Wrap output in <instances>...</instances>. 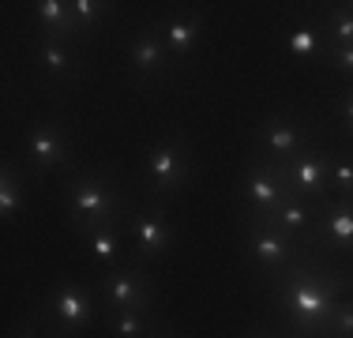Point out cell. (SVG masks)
Here are the masks:
<instances>
[{
    "instance_id": "obj_11",
    "label": "cell",
    "mask_w": 353,
    "mask_h": 338,
    "mask_svg": "<svg viewBox=\"0 0 353 338\" xmlns=\"http://www.w3.org/2000/svg\"><path fill=\"white\" fill-rule=\"evenodd\" d=\"M124 61H128V75L136 79V87H150V83L165 79V75L173 72V57H170V49H165V41H162V34H158L154 23L143 27L136 38L128 41Z\"/></svg>"
},
{
    "instance_id": "obj_1",
    "label": "cell",
    "mask_w": 353,
    "mask_h": 338,
    "mask_svg": "<svg viewBox=\"0 0 353 338\" xmlns=\"http://www.w3.org/2000/svg\"><path fill=\"white\" fill-rule=\"evenodd\" d=\"M271 290L282 312V331L293 338H319L334 304L353 290V278L301 256L290 270L271 278Z\"/></svg>"
},
{
    "instance_id": "obj_18",
    "label": "cell",
    "mask_w": 353,
    "mask_h": 338,
    "mask_svg": "<svg viewBox=\"0 0 353 338\" xmlns=\"http://www.w3.org/2000/svg\"><path fill=\"white\" fill-rule=\"evenodd\" d=\"M30 169L27 166H15L12 158H4V166H0V222L12 226L15 218L27 210L30 203Z\"/></svg>"
},
{
    "instance_id": "obj_8",
    "label": "cell",
    "mask_w": 353,
    "mask_h": 338,
    "mask_svg": "<svg viewBox=\"0 0 353 338\" xmlns=\"http://www.w3.org/2000/svg\"><path fill=\"white\" fill-rule=\"evenodd\" d=\"M245 252L267 278H279L301 259V244L271 218H245Z\"/></svg>"
},
{
    "instance_id": "obj_24",
    "label": "cell",
    "mask_w": 353,
    "mask_h": 338,
    "mask_svg": "<svg viewBox=\"0 0 353 338\" xmlns=\"http://www.w3.org/2000/svg\"><path fill=\"white\" fill-rule=\"evenodd\" d=\"M105 0H72V19H75V38H87V34H94L98 27H102V19L109 15Z\"/></svg>"
},
{
    "instance_id": "obj_19",
    "label": "cell",
    "mask_w": 353,
    "mask_h": 338,
    "mask_svg": "<svg viewBox=\"0 0 353 338\" xmlns=\"http://www.w3.org/2000/svg\"><path fill=\"white\" fill-rule=\"evenodd\" d=\"M105 335L109 338H150L154 331H162V319L154 308H121V312H105Z\"/></svg>"
},
{
    "instance_id": "obj_7",
    "label": "cell",
    "mask_w": 353,
    "mask_h": 338,
    "mask_svg": "<svg viewBox=\"0 0 353 338\" xmlns=\"http://www.w3.org/2000/svg\"><path fill=\"white\" fill-rule=\"evenodd\" d=\"M308 147H316L308 121L301 113H285V109L267 117L256 128V139H252V155L263 158V162H293Z\"/></svg>"
},
{
    "instance_id": "obj_15",
    "label": "cell",
    "mask_w": 353,
    "mask_h": 338,
    "mask_svg": "<svg viewBox=\"0 0 353 338\" xmlns=\"http://www.w3.org/2000/svg\"><path fill=\"white\" fill-rule=\"evenodd\" d=\"M158 34H162L165 49H170L173 64L176 61H192V53L199 49V38H203V15L196 12H170L154 23Z\"/></svg>"
},
{
    "instance_id": "obj_23",
    "label": "cell",
    "mask_w": 353,
    "mask_h": 338,
    "mask_svg": "<svg viewBox=\"0 0 353 338\" xmlns=\"http://www.w3.org/2000/svg\"><path fill=\"white\" fill-rule=\"evenodd\" d=\"M323 46H353V8L350 4H334L323 15Z\"/></svg>"
},
{
    "instance_id": "obj_27",
    "label": "cell",
    "mask_w": 353,
    "mask_h": 338,
    "mask_svg": "<svg viewBox=\"0 0 353 338\" xmlns=\"http://www.w3.org/2000/svg\"><path fill=\"white\" fill-rule=\"evenodd\" d=\"M8 338H57V335L49 331V327L41 324L38 316H27V319H19V324L8 331Z\"/></svg>"
},
{
    "instance_id": "obj_13",
    "label": "cell",
    "mask_w": 353,
    "mask_h": 338,
    "mask_svg": "<svg viewBox=\"0 0 353 338\" xmlns=\"http://www.w3.org/2000/svg\"><path fill=\"white\" fill-rule=\"evenodd\" d=\"M34 64L53 83H79L83 79V49L75 38H34Z\"/></svg>"
},
{
    "instance_id": "obj_2",
    "label": "cell",
    "mask_w": 353,
    "mask_h": 338,
    "mask_svg": "<svg viewBox=\"0 0 353 338\" xmlns=\"http://www.w3.org/2000/svg\"><path fill=\"white\" fill-rule=\"evenodd\" d=\"M128 210L132 203L124 196L113 169L94 166V169H83V173H72L64 181V218H68V230L75 237L109 222H124Z\"/></svg>"
},
{
    "instance_id": "obj_10",
    "label": "cell",
    "mask_w": 353,
    "mask_h": 338,
    "mask_svg": "<svg viewBox=\"0 0 353 338\" xmlns=\"http://www.w3.org/2000/svg\"><path fill=\"white\" fill-rule=\"evenodd\" d=\"M241 196H245V218H271L285 199L293 196L285 184L282 162H263L252 155L241 177Z\"/></svg>"
},
{
    "instance_id": "obj_16",
    "label": "cell",
    "mask_w": 353,
    "mask_h": 338,
    "mask_svg": "<svg viewBox=\"0 0 353 338\" xmlns=\"http://www.w3.org/2000/svg\"><path fill=\"white\" fill-rule=\"evenodd\" d=\"M79 241H83V248H87V256L94 259L98 270H113V267H121L132 259L124 222H109V226H98V230H87Z\"/></svg>"
},
{
    "instance_id": "obj_12",
    "label": "cell",
    "mask_w": 353,
    "mask_h": 338,
    "mask_svg": "<svg viewBox=\"0 0 353 338\" xmlns=\"http://www.w3.org/2000/svg\"><path fill=\"white\" fill-rule=\"evenodd\" d=\"M282 173H285V184H290L293 196L301 199H312V203H323L331 196V177H327V150L308 147L305 155H297L293 162H282Z\"/></svg>"
},
{
    "instance_id": "obj_14",
    "label": "cell",
    "mask_w": 353,
    "mask_h": 338,
    "mask_svg": "<svg viewBox=\"0 0 353 338\" xmlns=\"http://www.w3.org/2000/svg\"><path fill=\"white\" fill-rule=\"evenodd\" d=\"M334 248L353 256V199L327 196L319 203V222H316V241L312 248Z\"/></svg>"
},
{
    "instance_id": "obj_28",
    "label": "cell",
    "mask_w": 353,
    "mask_h": 338,
    "mask_svg": "<svg viewBox=\"0 0 353 338\" xmlns=\"http://www.w3.org/2000/svg\"><path fill=\"white\" fill-rule=\"evenodd\" d=\"M334 117H339L342 132L353 139V83H346V90L339 95V101H334Z\"/></svg>"
},
{
    "instance_id": "obj_25",
    "label": "cell",
    "mask_w": 353,
    "mask_h": 338,
    "mask_svg": "<svg viewBox=\"0 0 353 338\" xmlns=\"http://www.w3.org/2000/svg\"><path fill=\"white\" fill-rule=\"evenodd\" d=\"M319 338H353V290L334 304V312H331V319H327Z\"/></svg>"
},
{
    "instance_id": "obj_4",
    "label": "cell",
    "mask_w": 353,
    "mask_h": 338,
    "mask_svg": "<svg viewBox=\"0 0 353 338\" xmlns=\"http://www.w3.org/2000/svg\"><path fill=\"white\" fill-rule=\"evenodd\" d=\"M192 181V147L181 132L162 135L147 147L143 155V184H147V196L165 203L173 196H181Z\"/></svg>"
},
{
    "instance_id": "obj_6",
    "label": "cell",
    "mask_w": 353,
    "mask_h": 338,
    "mask_svg": "<svg viewBox=\"0 0 353 338\" xmlns=\"http://www.w3.org/2000/svg\"><path fill=\"white\" fill-rule=\"evenodd\" d=\"M124 233H128V244H132V259L143 267H150L162 256H170L173 244H176V230L170 222V210L158 199L143 203V207H132L128 218H124Z\"/></svg>"
},
{
    "instance_id": "obj_21",
    "label": "cell",
    "mask_w": 353,
    "mask_h": 338,
    "mask_svg": "<svg viewBox=\"0 0 353 338\" xmlns=\"http://www.w3.org/2000/svg\"><path fill=\"white\" fill-rule=\"evenodd\" d=\"M323 19H308V23H297L290 34H285V53L293 61H312V57L323 49Z\"/></svg>"
},
{
    "instance_id": "obj_22",
    "label": "cell",
    "mask_w": 353,
    "mask_h": 338,
    "mask_svg": "<svg viewBox=\"0 0 353 338\" xmlns=\"http://www.w3.org/2000/svg\"><path fill=\"white\" fill-rule=\"evenodd\" d=\"M327 177H331V196L353 199V155L327 150Z\"/></svg>"
},
{
    "instance_id": "obj_5",
    "label": "cell",
    "mask_w": 353,
    "mask_h": 338,
    "mask_svg": "<svg viewBox=\"0 0 353 338\" xmlns=\"http://www.w3.org/2000/svg\"><path fill=\"white\" fill-rule=\"evenodd\" d=\"M90 282H94L102 316L105 312H121V308H154L158 304V282L136 259H128V264L113 270H98Z\"/></svg>"
},
{
    "instance_id": "obj_26",
    "label": "cell",
    "mask_w": 353,
    "mask_h": 338,
    "mask_svg": "<svg viewBox=\"0 0 353 338\" xmlns=\"http://www.w3.org/2000/svg\"><path fill=\"white\" fill-rule=\"evenodd\" d=\"M323 57L346 83H353V46H323Z\"/></svg>"
},
{
    "instance_id": "obj_3",
    "label": "cell",
    "mask_w": 353,
    "mask_h": 338,
    "mask_svg": "<svg viewBox=\"0 0 353 338\" xmlns=\"http://www.w3.org/2000/svg\"><path fill=\"white\" fill-rule=\"evenodd\" d=\"M34 316L57 338H79L98 316H102L94 282H57L53 290L41 297Z\"/></svg>"
},
{
    "instance_id": "obj_20",
    "label": "cell",
    "mask_w": 353,
    "mask_h": 338,
    "mask_svg": "<svg viewBox=\"0 0 353 338\" xmlns=\"http://www.w3.org/2000/svg\"><path fill=\"white\" fill-rule=\"evenodd\" d=\"M34 23H38L41 38H75L72 0H38L34 4Z\"/></svg>"
},
{
    "instance_id": "obj_30",
    "label": "cell",
    "mask_w": 353,
    "mask_h": 338,
    "mask_svg": "<svg viewBox=\"0 0 353 338\" xmlns=\"http://www.w3.org/2000/svg\"><path fill=\"white\" fill-rule=\"evenodd\" d=\"M150 338H176V335H170V331H165V327H162V331H154Z\"/></svg>"
},
{
    "instance_id": "obj_9",
    "label": "cell",
    "mask_w": 353,
    "mask_h": 338,
    "mask_svg": "<svg viewBox=\"0 0 353 338\" xmlns=\"http://www.w3.org/2000/svg\"><path fill=\"white\" fill-rule=\"evenodd\" d=\"M23 166L30 169V177H46L53 169H72L68 128L53 117H38L23 135Z\"/></svg>"
},
{
    "instance_id": "obj_17",
    "label": "cell",
    "mask_w": 353,
    "mask_h": 338,
    "mask_svg": "<svg viewBox=\"0 0 353 338\" xmlns=\"http://www.w3.org/2000/svg\"><path fill=\"white\" fill-rule=\"evenodd\" d=\"M271 222H279L301 248H312L316 241V222H319V203L312 199H301V196H290L279 210L271 215Z\"/></svg>"
},
{
    "instance_id": "obj_29",
    "label": "cell",
    "mask_w": 353,
    "mask_h": 338,
    "mask_svg": "<svg viewBox=\"0 0 353 338\" xmlns=\"http://www.w3.org/2000/svg\"><path fill=\"white\" fill-rule=\"evenodd\" d=\"M245 338H282V335H274V331H263V327H252V331Z\"/></svg>"
}]
</instances>
